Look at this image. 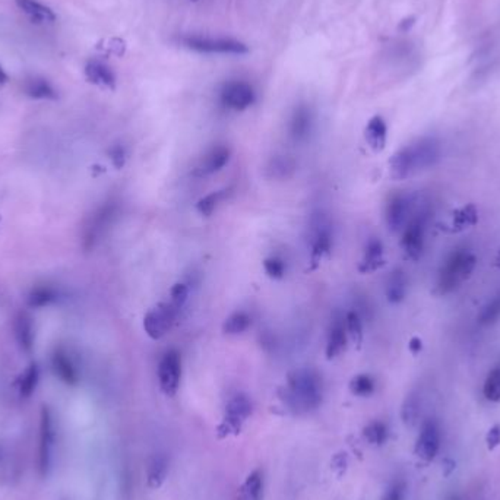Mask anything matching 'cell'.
I'll return each mask as SVG.
<instances>
[{"label": "cell", "instance_id": "obj_1", "mask_svg": "<svg viewBox=\"0 0 500 500\" xmlns=\"http://www.w3.org/2000/svg\"><path fill=\"white\" fill-rule=\"evenodd\" d=\"M442 157V146L436 137H421L398 151L390 160L394 180H405L414 174L434 167Z\"/></svg>", "mask_w": 500, "mask_h": 500}, {"label": "cell", "instance_id": "obj_2", "mask_svg": "<svg viewBox=\"0 0 500 500\" xmlns=\"http://www.w3.org/2000/svg\"><path fill=\"white\" fill-rule=\"evenodd\" d=\"M323 382L320 374L309 367L296 369L287 376V385L281 391L284 404L297 414L316 410L322 404Z\"/></svg>", "mask_w": 500, "mask_h": 500}, {"label": "cell", "instance_id": "obj_3", "mask_svg": "<svg viewBox=\"0 0 500 500\" xmlns=\"http://www.w3.org/2000/svg\"><path fill=\"white\" fill-rule=\"evenodd\" d=\"M477 267V258L468 249H456L445 260L434 285V294L446 296L467 281Z\"/></svg>", "mask_w": 500, "mask_h": 500}, {"label": "cell", "instance_id": "obj_4", "mask_svg": "<svg viewBox=\"0 0 500 500\" xmlns=\"http://www.w3.org/2000/svg\"><path fill=\"white\" fill-rule=\"evenodd\" d=\"M180 41L184 47L195 50L198 53L235 55V56L249 53V47L244 43L233 39H214V37L191 35V37H183Z\"/></svg>", "mask_w": 500, "mask_h": 500}, {"label": "cell", "instance_id": "obj_5", "mask_svg": "<svg viewBox=\"0 0 500 500\" xmlns=\"http://www.w3.org/2000/svg\"><path fill=\"white\" fill-rule=\"evenodd\" d=\"M56 445V429L53 414L48 407L41 408L40 414V443H39V470L41 477H47L53 465Z\"/></svg>", "mask_w": 500, "mask_h": 500}, {"label": "cell", "instance_id": "obj_6", "mask_svg": "<svg viewBox=\"0 0 500 500\" xmlns=\"http://www.w3.org/2000/svg\"><path fill=\"white\" fill-rule=\"evenodd\" d=\"M334 246V234L329 221L323 215H316L311 220L310 235V262L316 268L325 256H329Z\"/></svg>", "mask_w": 500, "mask_h": 500}, {"label": "cell", "instance_id": "obj_7", "mask_svg": "<svg viewBox=\"0 0 500 500\" xmlns=\"http://www.w3.org/2000/svg\"><path fill=\"white\" fill-rule=\"evenodd\" d=\"M179 310L171 303H160L148 311L144 318V329L151 340H161L171 329Z\"/></svg>", "mask_w": 500, "mask_h": 500}, {"label": "cell", "instance_id": "obj_8", "mask_svg": "<svg viewBox=\"0 0 500 500\" xmlns=\"http://www.w3.org/2000/svg\"><path fill=\"white\" fill-rule=\"evenodd\" d=\"M182 378V357L177 349H169L162 354L158 365V382L161 391L169 396L176 395Z\"/></svg>", "mask_w": 500, "mask_h": 500}, {"label": "cell", "instance_id": "obj_9", "mask_svg": "<svg viewBox=\"0 0 500 500\" xmlns=\"http://www.w3.org/2000/svg\"><path fill=\"white\" fill-rule=\"evenodd\" d=\"M401 247L407 258L411 260H419L424 250V235H426V215L417 214L411 217L407 226L403 229Z\"/></svg>", "mask_w": 500, "mask_h": 500}, {"label": "cell", "instance_id": "obj_10", "mask_svg": "<svg viewBox=\"0 0 500 500\" xmlns=\"http://www.w3.org/2000/svg\"><path fill=\"white\" fill-rule=\"evenodd\" d=\"M117 215V205L115 202H107L99 206L94 214L90 217L88 224L85 226L84 231V246L86 249L94 247V244L99 240L107 229L111 226Z\"/></svg>", "mask_w": 500, "mask_h": 500}, {"label": "cell", "instance_id": "obj_11", "mask_svg": "<svg viewBox=\"0 0 500 500\" xmlns=\"http://www.w3.org/2000/svg\"><path fill=\"white\" fill-rule=\"evenodd\" d=\"M412 215V198L407 193H394L386 204L385 220L392 233L401 231Z\"/></svg>", "mask_w": 500, "mask_h": 500}, {"label": "cell", "instance_id": "obj_12", "mask_svg": "<svg viewBox=\"0 0 500 500\" xmlns=\"http://www.w3.org/2000/svg\"><path fill=\"white\" fill-rule=\"evenodd\" d=\"M441 439H442V434H441L439 424H437V421L433 419L426 420L423 423L421 430L417 437L416 448H414L416 455L426 462L433 461L436 458V455L439 454Z\"/></svg>", "mask_w": 500, "mask_h": 500}, {"label": "cell", "instance_id": "obj_13", "mask_svg": "<svg viewBox=\"0 0 500 500\" xmlns=\"http://www.w3.org/2000/svg\"><path fill=\"white\" fill-rule=\"evenodd\" d=\"M255 91L252 85L243 81H233L224 85L221 90V103L227 108L243 111L255 103Z\"/></svg>", "mask_w": 500, "mask_h": 500}, {"label": "cell", "instance_id": "obj_14", "mask_svg": "<svg viewBox=\"0 0 500 500\" xmlns=\"http://www.w3.org/2000/svg\"><path fill=\"white\" fill-rule=\"evenodd\" d=\"M252 410H253L252 401H250L246 395L243 394L235 395L227 404L222 427L229 432L237 433L240 430L242 424L246 421V419H249V416L252 414Z\"/></svg>", "mask_w": 500, "mask_h": 500}, {"label": "cell", "instance_id": "obj_15", "mask_svg": "<svg viewBox=\"0 0 500 500\" xmlns=\"http://www.w3.org/2000/svg\"><path fill=\"white\" fill-rule=\"evenodd\" d=\"M52 367L56 376L66 385H77L79 382V370L68 349L57 347L52 356Z\"/></svg>", "mask_w": 500, "mask_h": 500}, {"label": "cell", "instance_id": "obj_16", "mask_svg": "<svg viewBox=\"0 0 500 500\" xmlns=\"http://www.w3.org/2000/svg\"><path fill=\"white\" fill-rule=\"evenodd\" d=\"M347 343H348V334H347V328H345V318L336 315L331 320L329 329H328L327 349H325V353H327V358L334 360L340 354H343L347 349Z\"/></svg>", "mask_w": 500, "mask_h": 500}, {"label": "cell", "instance_id": "obj_17", "mask_svg": "<svg viewBox=\"0 0 500 500\" xmlns=\"http://www.w3.org/2000/svg\"><path fill=\"white\" fill-rule=\"evenodd\" d=\"M14 335L22 352L30 354L35 343V328H34V320L27 311H19V314L15 316Z\"/></svg>", "mask_w": 500, "mask_h": 500}, {"label": "cell", "instance_id": "obj_18", "mask_svg": "<svg viewBox=\"0 0 500 500\" xmlns=\"http://www.w3.org/2000/svg\"><path fill=\"white\" fill-rule=\"evenodd\" d=\"M85 77L91 84L102 86V88L115 90L116 88V75L107 66L104 61L91 59L85 65Z\"/></svg>", "mask_w": 500, "mask_h": 500}, {"label": "cell", "instance_id": "obj_19", "mask_svg": "<svg viewBox=\"0 0 500 500\" xmlns=\"http://www.w3.org/2000/svg\"><path fill=\"white\" fill-rule=\"evenodd\" d=\"M314 129V113L307 106H298L290 119V136L296 142H303Z\"/></svg>", "mask_w": 500, "mask_h": 500}, {"label": "cell", "instance_id": "obj_20", "mask_svg": "<svg viewBox=\"0 0 500 500\" xmlns=\"http://www.w3.org/2000/svg\"><path fill=\"white\" fill-rule=\"evenodd\" d=\"M408 290V280L403 269H394L386 278L385 294L391 305H399L404 302Z\"/></svg>", "mask_w": 500, "mask_h": 500}, {"label": "cell", "instance_id": "obj_21", "mask_svg": "<svg viewBox=\"0 0 500 500\" xmlns=\"http://www.w3.org/2000/svg\"><path fill=\"white\" fill-rule=\"evenodd\" d=\"M385 265V249L379 239H370L366 244L363 258L358 265L361 273H370L381 269Z\"/></svg>", "mask_w": 500, "mask_h": 500}, {"label": "cell", "instance_id": "obj_22", "mask_svg": "<svg viewBox=\"0 0 500 500\" xmlns=\"http://www.w3.org/2000/svg\"><path fill=\"white\" fill-rule=\"evenodd\" d=\"M230 155H231V151L227 146L220 145V146L212 148L211 151L204 157L201 166H199V174H201V176H209V174H214V173L222 170L230 161Z\"/></svg>", "mask_w": 500, "mask_h": 500}, {"label": "cell", "instance_id": "obj_23", "mask_svg": "<svg viewBox=\"0 0 500 500\" xmlns=\"http://www.w3.org/2000/svg\"><path fill=\"white\" fill-rule=\"evenodd\" d=\"M17 6L27 15L32 22L48 23L56 21V14L52 8L39 2V0H15Z\"/></svg>", "mask_w": 500, "mask_h": 500}, {"label": "cell", "instance_id": "obj_24", "mask_svg": "<svg viewBox=\"0 0 500 500\" xmlns=\"http://www.w3.org/2000/svg\"><path fill=\"white\" fill-rule=\"evenodd\" d=\"M365 137L367 145L374 153H382L387 141V128L381 116H374L369 120L365 129Z\"/></svg>", "mask_w": 500, "mask_h": 500}, {"label": "cell", "instance_id": "obj_25", "mask_svg": "<svg viewBox=\"0 0 500 500\" xmlns=\"http://www.w3.org/2000/svg\"><path fill=\"white\" fill-rule=\"evenodd\" d=\"M23 91L32 99H57L59 97L55 86L41 77H32L25 81Z\"/></svg>", "mask_w": 500, "mask_h": 500}, {"label": "cell", "instance_id": "obj_26", "mask_svg": "<svg viewBox=\"0 0 500 500\" xmlns=\"http://www.w3.org/2000/svg\"><path fill=\"white\" fill-rule=\"evenodd\" d=\"M296 170V162L289 155H275L269 160L267 166V174L271 179L284 180L293 176Z\"/></svg>", "mask_w": 500, "mask_h": 500}, {"label": "cell", "instance_id": "obj_27", "mask_svg": "<svg viewBox=\"0 0 500 500\" xmlns=\"http://www.w3.org/2000/svg\"><path fill=\"white\" fill-rule=\"evenodd\" d=\"M59 300V291L52 285H37L28 294V305L35 309L52 306Z\"/></svg>", "mask_w": 500, "mask_h": 500}, {"label": "cell", "instance_id": "obj_28", "mask_svg": "<svg viewBox=\"0 0 500 500\" xmlns=\"http://www.w3.org/2000/svg\"><path fill=\"white\" fill-rule=\"evenodd\" d=\"M250 325H252V318L247 311L237 310L224 320L222 332L226 335H240L250 328Z\"/></svg>", "mask_w": 500, "mask_h": 500}, {"label": "cell", "instance_id": "obj_29", "mask_svg": "<svg viewBox=\"0 0 500 500\" xmlns=\"http://www.w3.org/2000/svg\"><path fill=\"white\" fill-rule=\"evenodd\" d=\"M39 382H40V367L35 363H31L27 369H25V372L21 374V378L18 381L19 395L22 398H30L35 392Z\"/></svg>", "mask_w": 500, "mask_h": 500}, {"label": "cell", "instance_id": "obj_30", "mask_svg": "<svg viewBox=\"0 0 500 500\" xmlns=\"http://www.w3.org/2000/svg\"><path fill=\"white\" fill-rule=\"evenodd\" d=\"M477 222H479V211L472 204H468L455 212L452 220V227L454 231H464L476 226Z\"/></svg>", "mask_w": 500, "mask_h": 500}, {"label": "cell", "instance_id": "obj_31", "mask_svg": "<svg viewBox=\"0 0 500 500\" xmlns=\"http://www.w3.org/2000/svg\"><path fill=\"white\" fill-rule=\"evenodd\" d=\"M167 474H169L167 458L155 456L148 467V485L153 487V489H158V487L166 481Z\"/></svg>", "mask_w": 500, "mask_h": 500}, {"label": "cell", "instance_id": "obj_32", "mask_svg": "<svg viewBox=\"0 0 500 500\" xmlns=\"http://www.w3.org/2000/svg\"><path fill=\"white\" fill-rule=\"evenodd\" d=\"M230 195V189H221V191H215L211 192L209 195L201 198L196 204V209L201 215L204 217H211L214 214L215 209L220 206V204Z\"/></svg>", "mask_w": 500, "mask_h": 500}, {"label": "cell", "instance_id": "obj_33", "mask_svg": "<svg viewBox=\"0 0 500 500\" xmlns=\"http://www.w3.org/2000/svg\"><path fill=\"white\" fill-rule=\"evenodd\" d=\"M262 497H264V476L256 470L250 474L243 485V499L262 500Z\"/></svg>", "mask_w": 500, "mask_h": 500}, {"label": "cell", "instance_id": "obj_34", "mask_svg": "<svg viewBox=\"0 0 500 500\" xmlns=\"http://www.w3.org/2000/svg\"><path fill=\"white\" fill-rule=\"evenodd\" d=\"M483 395L490 403L500 401V365L487 374L483 386Z\"/></svg>", "mask_w": 500, "mask_h": 500}, {"label": "cell", "instance_id": "obj_35", "mask_svg": "<svg viewBox=\"0 0 500 500\" xmlns=\"http://www.w3.org/2000/svg\"><path fill=\"white\" fill-rule=\"evenodd\" d=\"M363 434L370 445L381 446L387 441L390 430H387V426L383 421H372L365 427Z\"/></svg>", "mask_w": 500, "mask_h": 500}, {"label": "cell", "instance_id": "obj_36", "mask_svg": "<svg viewBox=\"0 0 500 500\" xmlns=\"http://www.w3.org/2000/svg\"><path fill=\"white\" fill-rule=\"evenodd\" d=\"M345 328L349 338H352L356 344L363 343V320L358 315V311L352 310L345 315Z\"/></svg>", "mask_w": 500, "mask_h": 500}, {"label": "cell", "instance_id": "obj_37", "mask_svg": "<svg viewBox=\"0 0 500 500\" xmlns=\"http://www.w3.org/2000/svg\"><path fill=\"white\" fill-rule=\"evenodd\" d=\"M376 382L370 376V374H357L349 382V391L357 396H370L374 392Z\"/></svg>", "mask_w": 500, "mask_h": 500}, {"label": "cell", "instance_id": "obj_38", "mask_svg": "<svg viewBox=\"0 0 500 500\" xmlns=\"http://www.w3.org/2000/svg\"><path fill=\"white\" fill-rule=\"evenodd\" d=\"M477 319L479 323L484 325V327H489V325H493L500 319V296H496L489 303L483 306Z\"/></svg>", "mask_w": 500, "mask_h": 500}, {"label": "cell", "instance_id": "obj_39", "mask_svg": "<svg viewBox=\"0 0 500 500\" xmlns=\"http://www.w3.org/2000/svg\"><path fill=\"white\" fill-rule=\"evenodd\" d=\"M401 416L404 423L408 424V426H412V424L417 423L420 416V399L416 394H411L407 396L403 405Z\"/></svg>", "mask_w": 500, "mask_h": 500}, {"label": "cell", "instance_id": "obj_40", "mask_svg": "<svg viewBox=\"0 0 500 500\" xmlns=\"http://www.w3.org/2000/svg\"><path fill=\"white\" fill-rule=\"evenodd\" d=\"M264 269L267 272V275L272 280H281L284 278L285 271H287V265L285 262L281 258L277 256H269L264 260Z\"/></svg>", "mask_w": 500, "mask_h": 500}, {"label": "cell", "instance_id": "obj_41", "mask_svg": "<svg viewBox=\"0 0 500 500\" xmlns=\"http://www.w3.org/2000/svg\"><path fill=\"white\" fill-rule=\"evenodd\" d=\"M187 298H189V287L183 282H177L171 287L170 290V303L179 311L184 307Z\"/></svg>", "mask_w": 500, "mask_h": 500}, {"label": "cell", "instance_id": "obj_42", "mask_svg": "<svg viewBox=\"0 0 500 500\" xmlns=\"http://www.w3.org/2000/svg\"><path fill=\"white\" fill-rule=\"evenodd\" d=\"M405 497V483L394 481L385 492L382 500H404Z\"/></svg>", "mask_w": 500, "mask_h": 500}, {"label": "cell", "instance_id": "obj_43", "mask_svg": "<svg viewBox=\"0 0 500 500\" xmlns=\"http://www.w3.org/2000/svg\"><path fill=\"white\" fill-rule=\"evenodd\" d=\"M485 445L489 451H494V449L500 445V424H494V426L487 432Z\"/></svg>", "mask_w": 500, "mask_h": 500}, {"label": "cell", "instance_id": "obj_44", "mask_svg": "<svg viewBox=\"0 0 500 500\" xmlns=\"http://www.w3.org/2000/svg\"><path fill=\"white\" fill-rule=\"evenodd\" d=\"M110 158H111V162H113V166L116 169H122L124 166V162H126V153H124L123 146L120 145H116L110 149Z\"/></svg>", "mask_w": 500, "mask_h": 500}, {"label": "cell", "instance_id": "obj_45", "mask_svg": "<svg viewBox=\"0 0 500 500\" xmlns=\"http://www.w3.org/2000/svg\"><path fill=\"white\" fill-rule=\"evenodd\" d=\"M408 349H410V353H411L412 356H417V354H420V353H421V349H423V341L419 338V336H412V338L410 340Z\"/></svg>", "mask_w": 500, "mask_h": 500}, {"label": "cell", "instance_id": "obj_46", "mask_svg": "<svg viewBox=\"0 0 500 500\" xmlns=\"http://www.w3.org/2000/svg\"><path fill=\"white\" fill-rule=\"evenodd\" d=\"M8 73L5 72V69L2 68V66H0V85H3V84H6L8 82Z\"/></svg>", "mask_w": 500, "mask_h": 500}, {"label": "cell", "instance_id": "obj_47", "mask_svg": "<svg viewBox=\"0 0 500 500\" xmlns=\"http://www.w3.org/2000/svg\"><path fill=\"white\" fill-rule=\"evenodd\" d=\"M496 265H497V268L500 269V250H499V253H497V256H496Z\"/></svg>", "mask_w": 500, "mask_h": 500}, {"label": "cell", "instance_id": "obj_48", "mask_svg": "<svg viewBox=\"0 0 500 500\" xmlns=\"http://www.w3.org/2000/svg\"><path fill=\"white\" fill-rule=\"evenodd\" d=\"M452 500H458V499H452Z\"/></svg>", "mask_w": 500, "mask_h": 500}, {"label": "cell", "instance_id": "obj_49", "mask_svg": "<svg viewBox=\"0 0 500 500\" xmlns=\"http://www.w3.org/2000/svg\"><path fill=\"white\" fill-rule=\"evenodd\" d=\"M193 2H195V0H193Z\"/></svg>", "mask_w": 500, "mask_h": 500}]
</instances>
